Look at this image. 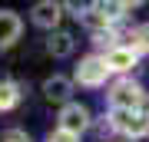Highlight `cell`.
I'll use <instances>...</instances> for the list:
<instances>
[{
  "mask_svg": "<svg viewBox=\"0 0 149 142\" xmlns=\"http://www.w3.org/2000/svg\"><path fill=\"white\" fill-rule=\"evenodd\" d=\"M143 103H146V89L139 83H133V79H116L109 86V106L113 109L136 112V109H143Z\"/></svg>",
  "mask_w": 149,
  "mask_h": 142,
  "instance_id": "6da1fadb",
  "label": "cell"
},
{
  "mask_svg": "<svg viewBox=\"0 0 149 142\" xmlns=\"http://www.w3.org/2000/svg\"><path fill=\"white\" fill-rule=\"evenodd\" d=\"M109 129H116L119 136L126 139H143L149 136V119L143 116V112H129V109H113L109 112Z\"/></svg>",
  "mask_w": 149,
  "mask_h": 142,
  "instance_id": "7a4b0ae2",
  "label": "cell"
},
{
  "mask_svg": "<svg viewBox=\"0 0 149 142\" xmlns=\"http://www.w3.org/2000/svg\"><path fill=\"white\" fill-rule=\"evenodd\" d=\"M106 76H109L106 60H103V56H96V53L83 56V60H80V66H76V73H73L76 83H80V86H90V89L103 86V83H106Z\"/></svg>",
  "mask_w": 149,
  "mask_h": 142,
  "instance_id": "3957f363",
  "label": "cell"
},
{
  "mask_svg": "<svg viewBox=\"0 0 149 142\" xmlns=\"http://www.w3.org/2000/svg\"><path fill=\"white\" fill-rule=\"evenodd\" d=\"M90 129V109L80 103H66L60 109V132H70V136H83Z\"/></svg>",
  "mask_w": 149,
  "mask_h": 142,
  "instance_id": "277c9868",
  "label": "cell"
},
{
  "mask_svg": "<svg viewBox=\"0 0 149 142\" xmlns=\"http://www.w3.org/2000/svg\"><path fill=\"white\" fill-rule=\"evenodd\" d=\"M60 17H63V3H56V0H40L30 10V20L37 26H43V30H56Z\"/></svg>",
  "mask_w": 149,
  "mask_h": 142,
  "instance_id": "5b68a950",
  "label": "cell"
},
{
  "mask_svg": "<svg viewBox=\"0 0 149 142\" xmlns=\"http://www.w3.org/2000/svg\"><path fill=\"white\" fill-rule=\"evenodd\" d=\"M103 60H106V69H109V73H129V69L139 63V53L133 46H123V43H119V46H113Z\"/></svg>",
  "mask_w": 149,
  "mask_h": 142,
  "instance_id": "8992f818",
  "label": "cell"
},
{
  "mask_svg": "<svg viewBox=\"0 0 149 142\" xmlns=\"http://www.w3.org/2000/svg\"><path fill=\"white\" fill-rule=\"evenodd\" d=\"M23 33V20L17 17L13 10H0V50L13 46Z\"/></svg>",
  "mask_w": 149,
  "mask_h": 142,
  "instance_id": "52a82bcc",
  "label": "cell"
},
{
  "mask_svg": "<svg viewBox=\"0 0 149 142\" xmlns=\"http://www.w3.org/2000/svg\"><path fill=\"white\" fill-rule=\"evenodd\" d=\"M43 93H47V99L50 103H63L66 106V99H70V93H73V83H70L66 76H50L47 83H43Z\"/></svg>",
  "mask_w": 149,
  "mask_h": 142,
  "instance_id": "ba28073f",
  "label": "cell"
},
{
  "mask_svg": "<svg viewBox=\"0 0 149 142\" xmlns=\"http://www.w3.org/2000/svg\"><path fill=\"white\" fill-rule=\"evenodd\" d=\"M76 17H80V23H83V26H90L93 33H103V30H113V23L106 20V13H103V10H100V7H96V3H90V7H83V10L76 13Z\"/></svg>",
  "mask_w": 149,
  "mask_h": 142,
  "instance_id": "9c48e42d",
  "label": "cell"
},
{
  "mask_svg": "<svg viewBox=\"0 0 149 142\" xmlns=\"http://www.w3.org/2000/svg\"><path fill=\"white\" fill-rule=\"evenodd\" d=\"M73 33H66V30H53L50 33V40H47V50L53 53V56H70L73 53Z\"/></svg>",
  "mask_w": 149,
  "mask_h": 142,
  "instance_id": "30bf717a",
  "label": "cell"
},
{
  "mask_svg": "<svg viewBox=\"0 0 149 142\" xmlns=\"http://www.w3.org/2000/svg\"><path fill=\"white\" fill-rule=\"evenodd\" d=\"M20 86L13 83V79H0V112H10L20 106Z\"/></svg>",
  "mask_w": 149,
  "mask_h": 142,
  "instance_id": "8fae6325",
  "label": "cell"
},
{
  "mask_svg": "<svg viewBox=\"0 0 149 142\" xmlns=\"http://www.w3.org/2000/svg\"><path fill=\"white\" fill-rule=\"evenodd\" d=\"M129 40H133L129 46H133L136 53H149V23H139L136 30L129 33Z\"/></svg>",
  "mask_w": 149,
  "mask_h": 142,
  "instance_id": "7c38bea8",
  "label": "cell"
},
{
  "mask_svg": "<svg viewBox=\"0 0 149 142\" xmlns=\"http://www.w3.org/2000/svg\"><path fill=\"white\" fill-rule=\"evenodd\" d=\"M0 142H30V136H27L23 129H7V132H3V139H0Z\"/></svg>",
  "mask_w": 149,
  "mask_h": 142,
  "instance_id": "4fadbf2b",
  "label": "cell"
},
{
  "mask_svg": "<svg viewBox=\"0 0 149 142\" xmlns=\"http://www.w3.org/2000/svg\"><path fill=\"white\" fill-rule=\"evenodd\" d=\"M47 142H80V136H70V132H60L56 129V132H50Z\"/></svg>",
  "mask_w": 149,
  "mask_h": 142,
  "instance_id": "5bb4252c",
  "label": "cell"
}]
</instances>
